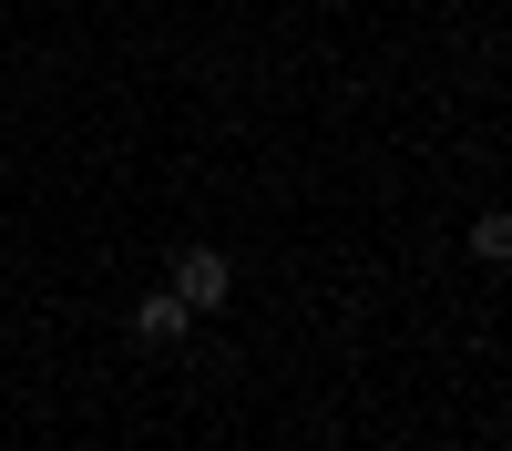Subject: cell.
I'll list each match as a JSON object with an SVG mask.
<instances>
[{
    "label": "cell",
    "instance_id": "1",
    "mask_svg": "<svg viewBox=\"0 0 512 451\" xmlns=\"http://www.w3.org/2000/svg\"><path fill=\"white\" fill-rule=\"evenodd\" d=\"M175 298H185V318H216L236 298V267L216 257V246H185V257H175Z\"/></svg>",
    "mask_w": 512,
    "mask_h": 451
},
{
    "label": "cell",
    "instance_id": "3",
    "mask_svg": "<svg viewBox=\"0 0 512 451\" xmlns=\"http://www.w3.org/2000/svg\"><path fill=\"white\" fill-rule=\"evenodd\" d=\"M472 257H482V267H502V257H512V226H502V216H482V226H472Z\"/></svg>",
    "mask_w": 512,
    "mask_h": 451
},
{
    "label": "cell",
    "instance_id": "2",
    "mask_svg": "<svg viewBox=\"0 0 512 451\" xmlns=\"http://www.w3.org/2000/svg\"><path fill=\"white\" fill-rule=\"evenodd\" d=\"M134 328H144V339H154V349H175V339H185V328H195V318H185V298H175V287H154V298L134 308Z\"/></svg>",
    "mask_w": 512,
    "mask_h": 451
}]
</instances>
